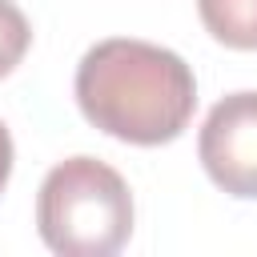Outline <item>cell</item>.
Listing matches in <instances>:
<instances>
[{
    "label": "cell",
    "instance_id": "6da1fadb",
    "mask_svg": "<svg viewBox=\"0 0 257 257\" xmlns=\"http://www.w3.org/2000/svg\"><path fill=\"white\" fill-rule=\"evenodd\" d=\"M76 104L92 128L124 145L153 149L177 141L189 128L197 80L173 48L112 36L80 56Z\"/></svg>",
    "mask_w": 257,
    "mask_h": 257
},
{
    "label": "cell",
    "instance_id": "7a4b0ae2",
    "mask_svg": "<svg viewBox=\"0 0 257 257\" xmlns=\"http://www.w3.org/2000/svg\"><path fill=\"white\" fill-rule=\"evenodd\" d=\"M36 229L60 257H112L133 233V193L112 165L68 157L36 193Z\"/></svg>",
    "mask_w": 257,
    "mask_h": 257
},
{
    "label": "cell",
    "instance_id": "3957f363",
    "mask_svg": "<svg viewBox=\"0 0 257 257\" xmlns=\"http://www.w3.org/2000/svg\"><path fill=\"white\" fill-rule=\"evenodd\" d=\"M197 157L221 193L257 201V92H229L209 108Z\"/></svg>",
    "mask_w": 257,
    "mask_h": 257
},
{
    "label": "cell",
    "instance_id": "277c9868",
    "mask_svg": "<svg viewBox=\"0 0 257 257\" xmlns=\"http://www.w3.org/2000/svg\"><path fill=\"white\" fill-rule=\"evenodd\" d=\"M197 12L213 40L257 52V0H197Z\"/></svg>",
    "mask_w": 257,
    "mask_h": 257
},
{
    "label": "cell",
    "instance_id": "5b68a950",
    "mask_svg": "<svg viewBox=\"0 0 257 257\" xmlns=\"http://www.w3.org/2000/svg\"><path fill=\"white\" fill-rule=\"evenodd\" d=\"M32 44V28H28V16L12 4V0H0V80L24 60Z\"/></svg>",
    "mask_w": 257,
    "mask_h": 257
},
{
    "label": "cell",
    "instance_id": "8992f818",
    "mask_svg": "<svg viewBox=\"0 0 257 257\" xmlns=\"http://www.w3.org/2000/svg\"><path fill=\"white\" fill-rule=\"evenodd\" d=\"M12 137H8V128H4V120H0V193H4V185H8V177H12Z\"/></svg>",
    "mask_w": 257,
    "mask_h": 257
}]
</instances>
